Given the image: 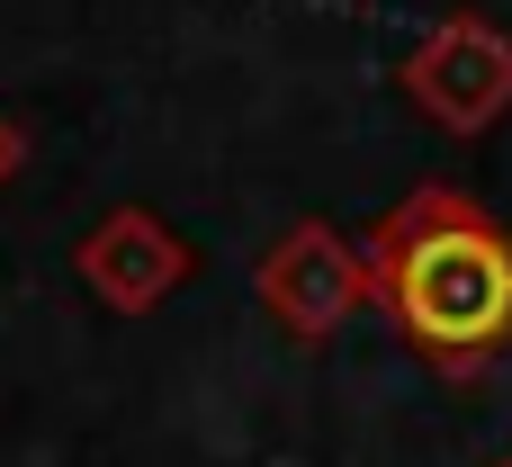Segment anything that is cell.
I'll use <instances>...</instances> for the list:
<instances>
[{"label":"cell","mask_w":512,"mask_h":467,"mask_svg":"<svg viewBox=\"0 0 512 467\" xmlns=\"http://www.w3.org/2000/svg\"><path fill=\"white\" fill-rule=\"evenodd\" d=\"M252 288H261V306L279 315V333H297V342H333V333L360 315V297H369V252L342 243L324 216H297V225L261 252Z\"/></svg>","instance_id":"2"},{"label":"cell","mask_w":512,"mask_h":467,"mask_svg":"<svg viewBox=\"0 0 512 467\" xmlns=\"http://www.w3.org/2000/svg\"><path fill=\"white\" fill-rule=\"evenodd\" d=\"M504 467H512V459H504Z\"/></svg>","instance_id":"6"},{"label":"cell","mask_w":512,"mask_h":467,"mask_svg":"<svg viewBox=\"0 0 512 467\" xmlns=\"http://www.w3.org/2000/svg\"><path fill=\"white\" fill-rule=\"evenodd\" d=\"M360 252L378 315L441 378H477L512 342V234L459 189H414L405 207L378 216Z\"/></svg>","instance_id":"1"},{"label":"cell","mask_w":512,"mask_h":467,"mask_svg":"<svg viewBox=\"0 0 512 467\" xmlns=\"http://www.w3.org/2000/svg\"><path fill=\"white\" fill-rule=\"evenodd\" d=\"M405 90H414L450 135L495 126L512 108V36L486 27V18H441V27L414 45V63H405Z\"/></svg>","instance_id":"3"},{"label":"cell","mask_w":512,"mask_h":467,"mask_svg":"<svg viewBox=\"0 0 512 467\" xmlns=\"http://www.w3.org/2000/svg\"><path fill=\"white\" fill-rule=\"evenodd\" d=\"M81 279H90L99 306L144 315V306H162V297L189 279V243H180L153 207H117V216L90 225V243H81Z\"/></svg>","instance_id":"4"},{"label":"cell","mask_w":512,"mask_h":467,"mask_svg":"<svg viewBox=\"0 0 512 467\" xmlns=\"http://www.w3.org/2000/svg\"><path fill=\"white\" fill-rule=\"evenodd\" d=\"M18 162H27V135H18V117H9V108H0V180H9V171H18Z\"/></svg>","instance_id":"5"}]
</instances>
